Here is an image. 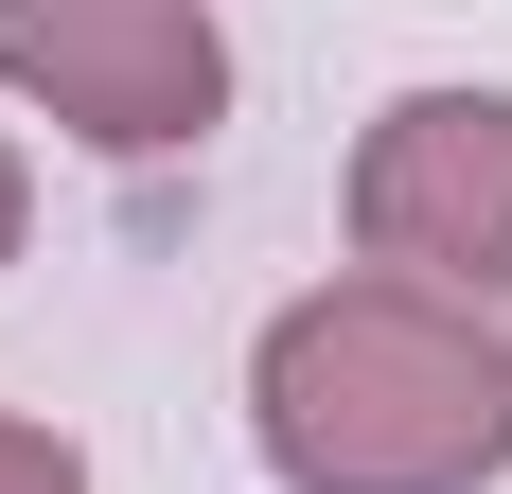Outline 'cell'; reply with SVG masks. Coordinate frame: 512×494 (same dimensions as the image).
I'll use <instances>...</instances> for the list:
<instances>
[{
    "mask_svg": "<svg viewBox=\"0 0 512 494\" xmlns=\"http://www.w3.org/2000/svg\"><path fill=\"white\" fill-rule=\"evenodd\" d=\"M248 459L283 494H495L512 477V318L371 283V265L265 300Z\"/></svg>",
    "mask_w": 512,
    "mask_h": 494,
    "instance_id": "1",
    "label": "cell"
},
{
    "mask_svg": "<svg viewBox=\"0 0 512 494\" xmlns=\"http://www.w3.org/2000/svg\"><path fill=\"white\" fill-rule=\"evenodd\" d=\"M336 230H354V265H371V283L495 300V318H512V89H477V71L389 89V106L354 124Z\"/></svg>",
    "mask_w": 512,
    "mask_h": 494,
    "instance_id": "2",
    "label": "cell"
},
{
    "mask_svg": "<svg viewBox=\"0 0 512 494\" xmlns=\"http://www.w3.org/2000/svg\"><path fill=\"white\" fill-rule=\"evenodd\" d=\"M0 106H36L71 159H195L230 124V18L212 0H0Z\"/></svg>",
    "mask_w": 512,
    "mask_h": 494,
    "instance_id": "3",
    "label": "cell"
},
{
    "mask_svg": "<svg viewBox=\"0 0 512 494\" xmlns=\"http://www.w3.org/2000/svg\"><path fill=\"white\" fill-rule=\"evenodd\" d=\"M0 494H89V442L36 424V406H0Z\"/></svg>",
    "mask_w": 512,
    "mask_h": 494,
    "instance_id": "4",
    "label": "cell"
},
{
    "mask_svg": "<svg viewBox=\"0 0 512 494\" xmlns=\"http://www.w3.org/2000/svg\"><path fill=\"white\" fill-rule=\"evenodd\" d=\"M18 247H36V159L0 142V265H18Z\"/></svg>",
    "mask_w": 512,
    "mask_h": 494,
    "instance_id": "5",
    "label": "cell"
}]
</instances>
